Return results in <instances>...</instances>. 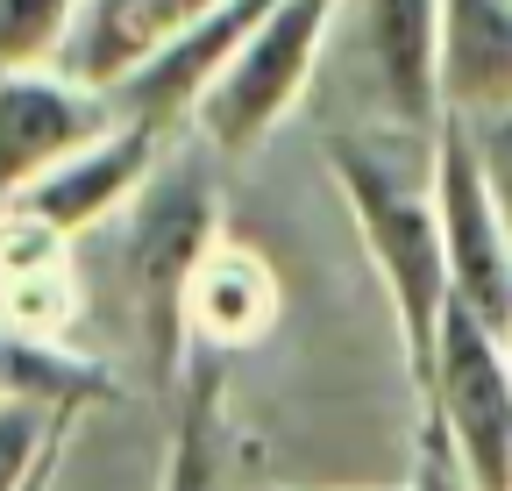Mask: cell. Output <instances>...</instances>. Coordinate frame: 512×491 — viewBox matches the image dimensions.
Segmentation results:
<instances>
[{"label": "cell", "instance_id": "3957f363", "mask_svg": "<svg viewBox=\"0 0 512 491\" xmlns=\"http://www.w3.org/2000/svg\"><path fill=\"white\" fill-rule=\"evenodd\" d=\"M320 65L342 72V93L377 136H441V0H335Z\"/></svg>", "mask_w": 512, "mask_h": 491}, {"label": "cell", "instance_id": "5b68a950", "mask_svg": "<svg viewBox=\"0 0 512 491\" xmlns=\"http://www.w3.org/2000/svg\"><path fill=\"white\" fill-rule=\"evenodd\" d=\"M420 420L463 463L470 491H512V335L448 306Z\"/></svg>", "mask_w": 512, "mask_h": 491}, {"label": "cell", "instance_id": "7a4b0ae2", "mask_svg": "<svg viewBox=\"0 0 512 491\" xmlns=\"http://www.w3.org/2000/svg\"><path fill=\"white\" fill-rule=\"evenodd\" d=\"M114 228H121V285H128L143 356H150L157 385H171L185 371V349H192V335H185L192 271L221 242V186L200 157V136H192V150H164V164L114 214Z\"/></svg>", "mask_w": 512, "mask_h": 491}, {"label": "cell", "instance_id": "ac0fdd59", "mask_svg": "<svg viewBox=\"0 0 512 491\" xmlns=\"http://www.w3.org/2000/svg\"><path fill=\"white\" fill-rule=\"evenodd\" d=\"M406 491H470L463 463L448 456V442L420 420V442H413V470H406Z\"/></svg>", "mask_w": 512, "mask_h": 491}, {"label": "cell", "instance_id": "9a60e30c", "mask_svg": "<svg viewBox=\"0 0 512 491\" xmlns=\"http://www.w3.org/2000/svg\"><path fill=\"white\" fill-rule=\"evenodd\" d=\"M79 413L29 406V399H0V491H29L50 463H64Z\"/></svg>", "mask_w": 512, "mask_h": 491}, {"label": "cell", "instance_id": "7c38bea8", "mask_svg": "<svg viewBox=\"0 0 512 491\" xmlns=\"http://www.w3.org/2000/svg\"><path fill=\"white\" fill-rule=\"evenodd\" d=\"M441 107L456 121L512 107V0H441Z\"/></svg>", "mask_w": 512, "mask_h": 491}, {"label": "cell", "instance_id": "9c48e42d", "mask_svg": "<svg viewBox=\"0 0 512 491\" xmlns=\"http://www.w3.org/2000/svg\"><path fill=\"white\" fill-rule=\"evenodd\" d=\"M264 8H271V0H221L214 15H200L185 36H171L157 57H143L121 86H107L114 93V114L150 121V129H164V136L192 129V107H200L207 86L228 72V57L242 50V36L256 22H264Z\"/></svg>", "mask_w": 512, "mask_h": 491}, {"label": "cell", "instance_id": "ba28073f", "mask_svg": "<svg viewBox=\"0 0 512 491\" xmlns=\"http://www.w3.org/2000/svg\"><path fill=\"white\" fill-rule=\"evenodd\" d=\"M114 93L86 86L64 65H15L0 72V200H15L29 178L72 157L100 129H114Z\"/></svg>", "mask_w": 512, "mask_h": 491}, {"label": "cell", "instance_id": "30bf717a", "mask_svg": "<svg viewBox=\"0 0 512 491\" xmlns=\"http://www.w3.org/2000/svg\"><path fill=\"white\" fill-rule=\"evenodd\" d=\"M221 0H79V22L64 36L57 65L79 72L86 86H121L128 72L157 57L171 36H185Z\"/></svg>", "mask_w": 512, "mask_h": 491}, {"label": "cell", "instance_id": "8fae6325", "mask_svg": "<svg viewBox=\"0 0 512 491\" xmlns=\"http://www.w3.org/2000/svg\"><path fill=\"white\" fill-rule=\"evenodd\" d=\"M285 314V292H278V271L242 250V242H214L192 271V292H185V335L192 349H256Z\"/></svg>", "mask_w": 512, "mask_h": 491}, {"label": "cell", "instance_id": "8992f818", "mask_svg": "<svg viewBox=\"0 0 512 491\" xmlns=\"http://www.w3.org/2000/svg\"><path fill=\"white\" fill-rule=\"evenodd\" d=\"M434 214H441V250H448V292H456V306H470L484 328L512 335V235L498 221L484 164H477L470 129L456 114L434 136Z\"/></svg>", "mask_w": 512, "mask_h": 491}, {"label": "cell", "instance_id": "2e32d148", "mask_svg": "<svg viewBox=\"0 0 512 491\" xmlns=\"http://www.w3.org/2000/svg\"><path fill=\"white\" fill-rule=\"evenodd\" d=\"M72 22H79V0H0V72L57 65Z\"/></svg>", "mask_w": 512, "mask_h": 491}, {"label": "cell", "instance_id": "6da1fadb", "mask_svg": "<svg viewBox=\"0 0 512 491\" xmlns=\"http://www.w3.org/2000/svg\"><path fill=\"white\" fill-rule=\"evenodd\" d=\"M328 171L349 207V228L363 257L392 299V328L406 356L413 406L427 399L441 321L456 292H448V250H441V214H434V143L420 136H328Z\"/></svg>", "mask_w": 512, "mask_h": 491}, {"label": "cell", "instance_id": "d6986e66", "mask_svg": "<svg viewBox=\"0 0 512 491\" xmlns=\"http://www.w3.org/2000/svg\"><path fill=\"white\" fill-rule=\"evenodd\" d=\"M50 484H57V463H50V470H43V477H36V484H29V491H50Z\"/></svg>", "mask_w": 512, "mask_h": 491}, {"label": "cell", "instance_id": "ffe728a7", "mask_svg": "<svg viewBox=\"0 0 512 491\" xmlns=\"http://www.w3.org/2000/svg\"><path fill=\"white\" fill-rule=\"evenodd\" d=\"M264 491H292V484H264ZM392 491H406V484H392Z\"/></svg>", "mask_w": 512, "mask_h": 491}, {"label": "cell", "instance_id": "277c9868", "mask_svg": "<svg viewBox=\"0 0 512 491\" xmlns=\"http://www.w3.org/2000/svg\"><path fill=\"white\" fill-rule=\"evenodd\" d=\"M328 29H335V0H271L264 22L228 57V72L192 107L185 136H200L207 157H249L306 100L320 57H328Z\"/></svg>", "mask_w": 512, "mask_h": 491}, {"label": "cell", "instance_id": "5bb4252c", "mask_svg": "<svg viewBox=\"0 0 512 491\" xmlns=\"http://www.w3.org/2000/svg\"><path fill=\"white\" fill-rule=\"evenodd\" d=\"M157 491H228V456H221V378L200 371L185 385L171 449H164V477Z\"/></svg>", "mask_w": 512, "mask_h": 491}, {"label": "cell", "instance_id": "4fadbf2b", "mask_svg": "<svg viewBox=\"0 0 512 491\" xmlns=\"http://www.w3.org/2000/svg\"><path fill=\"white\" fill-rule=\"evenodd\" d=\"M0 399L86 413V406H114L121 378L100 356H79L72 342H43V335H22V328L0 321Z\"/></svg>", "mask_w": 512, "mask_h": 491}, {"label": "cell", "instance_id": "52a82bcc", "mask_svg": "<svg viewBox=\"0 0 512 491\" xmlns=\"http://www.w3.org/2000/svg\"><path fill=\"white\" fill-rule=\"evenodd\" d=\"M164 129H150V121H114V129H100L93 143H79L72 157H57L43 178H29V186L15 200H0V207H15L43 228H57L64 242H79L93 228H107L128 200L143 193V178L164 164Z\"/></svg>", "mask_w": 512, "mask_h": 491}, {"label": "cell", "instance_id": "e0dca14e", "mask_svg": "<svg viewBox=\"0 0 512 491\" xmlns=\"http://www.w3.org/2000/svg\"><path fill=\"white\" fill-rule=\"evenodd\" d=\"M463 129H470V150L484 164V186L498 200V221L512 235V107L505 114H484V121H463Z\"/></svg>", "mask_w": 512, "mask_h": 491}]
</instances>
